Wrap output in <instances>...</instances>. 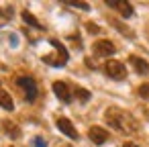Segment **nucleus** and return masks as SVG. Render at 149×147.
Listing matches in <instances>:
<instances>
[{"label": "nucleus", "mask_w": 149, "mask_h": 147, "mask_svg": "<svg viewBox=\"0 0 149 147\" xmlns=\"http://www.w3.org/2000/svg\"><path fill=\"white\" fill-rule=\"evenodd\" d=\"M104 118H106V123H108L114 131H118V133H123V135H135V133L139 131L137 118H135L131 112H127V110H123V108H118V106H108V108L104 110Z\"/></svg>", "instance_id": "nucleus-1"}, {"label": "nucleus", "mask_w": 149, "mask_h": 147, "mask_svg": "<svg viewBox=\"0 0 149 147\" xmlns=\"http://www.w3.org/2000/svg\"><path fill=\"white\" fill-rule=\"evenodd\" d=\"M49 45L55 49V53H51V55H43V61L45 63H49V65H55V68H59V65H65L68 63V49L57 41V39H49Z\"/></svg>", "instance_id": "nucleus-2"}, {"label": "nucleus", "mask_w": 149, "mask_h": 147, "mask_svg": "<svg viewBox=\"0 0 149 147\" xmlns=\"http://www.w3.org/2000/svg\"><path fill=\"white\" fill-rule=\"evenodd\" d=\"M102 70H104V74H106L108 78H112V80H125V78H127V68H125V63H120L118 59H108Z\"/></svg>", "instance_id": "nucleus-3"}, {"label": "nucleus", "mask_w": 149, "mask_h": 147, "mask_svg": "<svg viewBox=\"0 0 149 147\" xmlns=\"http://www.w3.org/2000/svg\"><path fill=\"white\" fill-rule=\"evenodd\" d=\"M17 84H19V88L25 92V98H27L29 102H33V100L37 98V82H35L31 76H19V78H17Z\"/></svg>", "instance_id": "nucleus-4"}, {"label": "nucleus", "mask_w": 149, "mask_h": 147, "mask_svg": "<svg viewBox=\"0 0 149 147\" xmlns=\"http://www.w3.org/2000/svg\"><path fill=\"white\" fill-rule=\"evenodd\" d=\"M114 51H116V47H114V43L108 41V39L94 41V45H92V53H94L96 57H110V55H114Z\"/></svg>", "instance_id": "nucleus-5"}, {"label": "nucleus", "mask_w": 149, "mask_h": 147, "mask_svg": "<svg viewBox=\"0 0 149 147\" xmlns=\"http://www.w3.org/2000/svg\"><path fill=\"white\" fill-rule=\"evenodd\" d=\"M106 6L108 8H114L118 15H123L125 19H129L133 15V4L131 2H125V0H106Z\"/></svg>", "instance_id": "nucleus-6"}, {"label": "nucleus", "mask_w": 149, "mask_h": 147, "mask_svg": "<svg viewBox=\"0 0 149 147\" xmlns=\"http://www.w3.org/2000/svg\"><path fill=\"white\" fill-rule=\"evenodd\" d=\"M53 92H55V96L61 100V102H65V104H70L72 102V98H74V94H72V90H70V86L65 84V82H53Z\"/></svg>", "instance_id": "nucleus-7"}, {"label": "nucleus", "mask_w": 149, "mask_h": 147, "mask_svg": "<svg viewBox=\"0 0 149 147\" xmlns=\"http://www.w3.org/2000/svg\"><path fill=\"white\" fill-rule=\"evenodd\" d=\"M57 129H59L63 135H68L70 139H74V141L80 137L78 131H76V127H74V123H72L70 118H65V116H59V118H57Z\"/></svg>", "instance_id": "nucleus-8"}, {"label": "nucleus", "mask_w": 149, "mask_h": 147, "mask_svg": "<svg viewBox=\"0 0 149 147\" xmlns=\"http://www.w3.org/2000/svg\"><path fill=\"white\" fill-rule=\"evenodd\" d=\"M88 137H90V141L92 143H96V145H102V143H106L108 141V131L106 129H102V127H90L88 129Z\"/></svg>", "instance_id": "nucleus-9"}, {"label": "nucleus", "mask_w": 149, "mask_h": 147, "mask_svg": "<svg viewBox=\"0 0 149 147\" xmlns=\"http://www.w3.org/2000/svg\"><path fill=\"white\" fill-rule=\"evenodd\" d=\"M129 61H131V65L135 68V72H137V74H141V76L149 74V63H147L143 57H139V55H131V57H129Z\"/></svg>", "instance_id": "nucleus-10"}, {"label": "nucleus", "mask_w": 149, "mask_h": 147, "mask_svg": "<svg viewBox=\"0 0 149 147\" xmlns=\"http://www.w3.org/2000/svg\"><path fill=\"white\" fill-rule=\"evenodd\" d=\"M0 106H2L4 110H13V108H15L13 96H10L6 90H0Z\"/></svg>", "instance_id": "nucleus-11"}, {"label": "nucleus", "mask_w": 149, "mask_h": 147, "mask_svg": "<svg viewBox=\"0 0 149 147\" xmlns=\"http://www.w3.org/2000/svg\"><path fill=\"white\" fill-rule=\"evenodd\" d=\"M2 129H4L13 139H19V137H21V129H19L13 121H2Z\"/></svg>", "instance_id": "nucleus-12"}, {"label": "nucleus", "mask_w": 149, "mask_h": 147, "mask_svg": "<svg viewBox=\"0 0 149 147\" xmlns=\"http://www.w3.org/2000/svg\"><path fill=\"white\" fill-rule=\"evenodd\" d=\"M23 21L27 23V25H31V27H35V29H45L39 21H37V17H33L29 10H23Z\"/></svg>", "instance_id": "nucleus-13"}, {"label": "nucleus", "mask_w": 149, "mask_h": 147, "mask_svg": "<svg viewBox=\"0 0 149 147\" xmlns=\"http://www.w3.org/2000/svg\"><path fill=\"white\" fill-rule=\"evenodd\" d=\"M110 23H112V27H114V29H118V31H120L125 37H129V39H135V33H133L131 29L123 27V23H118V21H110Z\"/></svg>", "instance_id": "nucleus-14"}, {"label": "nucleus", "mask_w": 149, "mask_h": 147, "mask_svg": "<svg viewBox=\"0 0 149 147\" xmlns=\"http://www.w3.org/2000/svg\"><path fill=\"white\" fill-rule=\"evenodd\" d=\"M74 94H76V98H78L80 102H88V100H90V92H88L86 88H76Z\"/></svg>", "instance_id": "nucleus-15"}, {"label": "nucleus", "mask_w": 149, "mask_h": 147, "mask_svg": "<svg viewBox=\"0 0 149 147\" xmlns=\"http://www.w3.org/2000/svg\"><path fill=\"white\" fill-rule=\"evenodd\" d=\"M63 4H68V6H76V8H82V10H90V4H88V2H76V0H65Z\"/></svg>", "instance_id": "nucleus-16"}, {"label": "nucleus", "mask_w": 149, "mask_h": 147, "mask_svg": "<svg viewBox=\"0 0 149 147\" xmlns=\"http://www.w3.org/2000/svg\"><path fill=\"white\" fill-rule=\"evenodd\" d=\"M137 94H139L141 98H147V100H149V82L141 84V86L137 88Z\"/></svg>", "instance_id": "nucleus-17"}, {"label": "nucleus", "mask_w": 149, "mask_h": 147, "mask_svg": "<svg viewBox=\"0 0 149 147\" xmlns=\"http://www.w3.org/2000/svg\"><path fill=\"white\" fill-rule=\"evenodd\" d=\"M15 15V10L13 8H8V6H0V17H4V19H10Z\"/></svg>", "instance_id": "nucleus-18"}, {"label": "nucleus", "mask_w": 149, "mask_h": 147, "mask_svg": "<svg viewBox=\"0 0 149 147\" xmlns=\"http://www.w3.org/2000/svg\"><path fill=\"white\" fill-rule=\"evenodd\" d=\"M86 29H88L90 33H100V27H98L96 23H86Z\"/></svg>", "instance_id": "nucleus-19"}, {"label": "nucleus", "mask_w": 149, "mask_h": 147, "mask_svg": "<svg viewBox=\"0 0 149 147\" xmlns=\"http://www.w3.org/2000/svg\"><path fill=\"white\" fill-rule=\"evenodd\" d=\"M33 147H47V143H45L41 137H35V139H33Z\"/></svg>", "instance_id": "nucleus-20"}, {"label": "nucleus", "mask_w": 149, "mask_h": 147, "mask_svg": "<svg viewBox=\"0 0 149 147\" xmlns=\"http://www.w3.org/2000/svg\"><path fill=\"white\" fill-rule=\"evenodd\" d=\"M123 147H139V145H137V143H131V141H129V143H125Z\"/></svg>", "instance_id": "nucleus-21"}, {"label": "nucleus", "mask_w": 149, "mask_h": 147, "mask_svg": "<svg viewBox=\"0 0 149 147\" xmlns=\"http://www.w3.org/2000/svg\"><path fill=\"white\" fill-rule=\"evenodd\" d=\"M147 37H149V29H147Z\"/></svg>", "instance_id": "nucleus-22"}]
</instances>
